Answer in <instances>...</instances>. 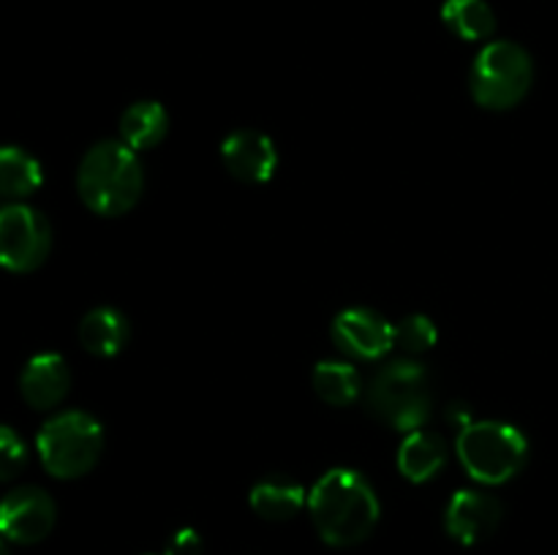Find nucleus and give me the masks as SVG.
I'll list each match as a JSON object with an SVG mask.
<instances>
[{"mask_svg":"<svg viewBox=\"0 0 558 555\" xmlns=\"http://www.w3.org/2000/svg\"><path fill=\"white\" fill-rule=\"evenodd\" d=\"M501 509L499 498H494L490 493H483V490H458L450 498L445 511V528L456 542L472 544L485 542L496 533L499 528Z\"/></svg>","mask_w":558,"mask_h":555,"instance_id":"nucleus-10","label":"nucleus"},{"mask_svg":"<svg viewBox=\"0 0 558 555\" xmlns=\"http://www.w3.org/2000/svg\"><path fill=\"white\" fill-rule=\"evenodd\" d=\"M41 183V163L31 152L14 145L0 147V196L25 199V196L36 194Z\"/></svg>","mask_w":558,"mask_h":555,"instance_id":"nucleus-17","label":"nucleus"},{"mask_svg":"<svg viewBox=\"0 0 558 555\" xmlns=\"http://www.w3.org/2000/svg\"><path fill=\"white\" fill-rule=\"evenodd\" d=\"M0 555H9V550H5V542L0 539Z\"/></svg>","mask_w":558,"mask_h":555,"instance_id":"nucleus-24","label":"nucleus"},{"mask_svg":"<svg viewBox=\"0 0 558 555\" xmlns=\"http://www.w3.org/2000/svg\"><path fill=\"white\" fill-rule=\"evenodd\" d=\"M308 511L316 533L330 547H354L374 533L379 498L368 479L352 468H332L308 493Z\"/></svg>","mask_w":558,"mask_h":555,"instance_id":"nucleus-1","label":"nucleus"},{"mask_svg":"<svg viewBox=\"0 0 558 555\" xmlns=\"http://www.w3.org/2000/svg\"><path fill=\"white\" fill-rule=\"evenodd\" d=\"M332 341L354 359H381L396 346V326L374 308H347L332 321Z\"/></svg>","mask_w":558,"mask_h":555,"instance_id":"nucleus-9","label":"nucleus"},{"mask_svg":"<svg viewBox=\"0 0 558 555\" xmlns=\"http://www.w3.org/2000/svg\"><path fill=\"white\" fill-rule=\"evenodd\" d=\"M434 395L428 370L412 359H396L371 379L368 408L376 419L401 433L423 430L428 422Z\"/></svg>","mask_w":558,"mask_h":555,"instance_id":"nucleus-3","label":"nucleus"},{"mask_svg":"<svg viewBox=\"0 0 558 555\" xmlns=\"http://www.w3.org/2000/svg\"><path fill=\"white\" fill-rule=\"evenodd\" d=\"M58 506L36 484L14 488L0 498V536L14 544H36L52 533Z\"/></svg>","mask_w":558,"mask_h":555,"instance_id":"nucleus-8","label":"nucleus"},{"mask_svg":"<svg viewBox=\"0 0 558 555\" xmlns=\"http://www.w3.org/2000/svg\"><path fill=\"white\" fill-rule=\"evenodd\" d=\"M447 444L439 433L430 430H414L407 433L401 449H398V468L403 477L414 484L434 479L447 466Z\"/></svg>","mask_w":558,"mask_h":555,"instance_id":"nucleus-14","label":"nucleus"},{"mask_svg":"<svg viewBox=\"0 0 558 555\" xmlns=\"http://www.w3.org/2000/svg\"><path fill=\"white\" fill-rule=\"evenodd\" d=\"M456 452L474 482L505 484L526 466L529 441L515 424L483 419L458 433Z\"/></svg>","mask_w":558,"mask_h":555,"instance_id":"nucleus-4","label":"nucleus"},{"mask_svg":"<svg viewBox=\"0 0 558 555\" xmlns=\"http://www.w3.org/2000/svg\"><path fill=\"white\" fill-rule=\"evenodd\" d=\"M441 22L463 41H483L496 30L494 9L485 0H445Z\"/></svg>","mask_w":558,"mask_h":555,"instance_id":"nucleus-18","label":"nucleus"},{"mask_svg":"<svg viewBox=\"0 0 558 555\" xmlns=\"http://www.w3.org/2000/svg\"><path fill=\"white\" fill-rule=\"evenodd\" d=\"M221 161L234 180L248 185H262L276 174L278 150L272 139L262 131H232L221 141Z\"/></svg>","mask_w":558,"mask_h":555,"instance_id":"nucleus-11","label":"nucleus"},{"mask_svg":"<svg viewBox=\"0 0 558 555\" xmlns=\"http://www.w3.org/2000/svg\"><path fill=\"white\" fill-rule=\"evenodd\" d=\"M38 457L54 479H76L93 471L104 452V430L85 411L54 414L44 422L36 439Z\"/></svg>","mask_w":558,"mask_h":555,"instance_id":"nucleus-5","label":"nucleus"},{"mask_svg":"<svg viewBox=\"0 0 558 555\" xmlns=\"http://www.w3.org/2000/svg\"><path fill=\"white\" fill-rule=\"evenodd\" d=\"M27 462V449L25 441L9 428V424H0V482H9L16 473L25 468Z\"/></svg>","mask_w":558,"mask_h":555,"instance_id":"nucleus-21","label":"nucleus"},{"mask_svg":"<svg viewBox=\"0 0 558 555\" xmlns=\"http://www.w3.org/2000/svg\"><path fill=\"white\" fill-rule=\"evenodd\" d=\"M76 190L96 215H123L145 190V169L125 141L104 139L85 152L76 172Z\"/></svg>","mask_w":558,"mask_h":555,"instance_id":"nucleus-2","label":"nucleus"},{"mask_svg":"<svg viewBox=\"0 0 558 555\" xmlns=\"http://www.w3.org/2000/svg\"><path fill=\"white\" fill-rule=\"evenodd\" d=\"M447 419H450V422H456L458 428H469V424L474 422V417H472V408L466 406V403H452L450 406V411H447Z\"/></svg>","mask_w":558,"mask_h":555,"instance_id":"nucleus-23","label":"nucleus"},{"mask_svg":"<svg viewBox=\"0 0 558 555\" xmlns=\"http://www.w3.org/2000/svg\"><path fill=\"white\" fill-rule=\"evenodd\" d=\"M169 114L158 101H136L120 114V141L131 150H150L167 139Z\"/></svg>","mask_w":558,"mask_h":555,"instance_id":"nucleus-16","label":"nucleus"},{"mask_svg":"<svg viewBox=\"0 0 558 555\" xmlns=\"http://www.w3.org/2000/svg\"><path fill=\"white\" fill-rule=\"evenodd\" d=\"M129 337V319L118 308H109V305L93 308L80 321V343L93 357H114V354L123 351Z\"/></svg>","mask_w":558,"mask_h":555,"instance_id":"nucleus-15","label":"nucleus"},{"mask_svg":"<svg viewBox=\"0 0 558 555\" xmlns=\"http://www.w3.org/2000/svg\"><path fill=\"white\" fill-rule=\"evenodd\" d=\"M69 365H65V359L60 354L52 351L36 354L33 359H27L25 370L20 375L22 397H25L27 406L38 408V411H47V408L58 406L69 395Z\"/></svg>","mask_w":558,"mask_h":555,"instance_id":"nucleus-12","label":"nucleus"},{"mask_svg":"<svg viewBox=\"0 0 558 555\" xmlns=\"http://www.w3.org/2000/svg\"><path fill=\"white\" fill-rule=\"evenodd\" d=\"M167 555H202V539L194 528H183L167 544Z\"/></svg>","mask_w":558,"mask_h":555,"instance_id":"nucleus-22","label":"nucleus"},{"mask_svg":"<svg viewBox=\"0 0 558 555\" xmlns=\"http://www.w3.org/2000/svg\"><path fill=\"white\" fill-rule=\"evenodd\" d=\"M251 509L270 522H283L298 517L303 506H308V493L300 482L289 477H265L251 488Z\"/></svg>","mask_w":558,"mask_h":555,"instance_id":"nucleus-13","label":"nucleus"},{"mask_svg":"<svg viewBox=\"0 0 558 555\" xmlns=\"http://www.w3.org/2000/svg\"><path fill=\"white\" fill-rule=\"evenodd\" d=\"M532 54L515 41H490L480 49L469 74V87L480 107L505 112L521 103L532 90Z\"/></svg>","mask_w":558,"mask_h":555,"instance_id":"nucleus-6","label":"nucleus"},{"mask_svg":"<svg viewBox=\"0 0 558 555\" xmlns=\"http://www.w3.org/2000/svg\"><path fill=\"white\" fill-rule=\"evenodd\" d=\"M436 341H439V332L428 316L412 313L401 319V324H396V346L407 354L428 351L436 346Z\"/></svg>","mask_w":558,"mask_h":555,"instance_id":"nucleus-20","label":"nucleus"},{"mask_svg":"<svg viewBox=\"0 0 558 555\" xmlns=\"http://www.w3.org/2000/svg\"><path fill=\"white\" fill-rule=\"evenodd\" d=\"M314 392L330 406H352L363 392V375L349 362H319L311 373Z\"/></svg>","mask_w":558,"mask_h":555,"instance_id":"nucleus-19","label":"nucleus"},{"mask_svg":"<svg viewBox=\"0 0 558 555\" xmlns=\"http://www.w3.org/2000/svg\"><path fill=\"white\" fill-rule=\"evenodd\" d=\"M52 229L38 210L9 205L0 210V267L9 272H33L47 261Z\"/></svg>","mask_w":558,"mask_h":555,"instance_id":"nucleus-7","label":"nucleus"}]
</instances>
